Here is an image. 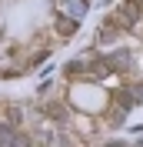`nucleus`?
Instances as JSON below:
<instances>
[{
	"mask_svg": "<svg viewBox=\"0 0 143 147\" xmlns=\"http://www.w3.org/2000/svg\"><path fill=\"white\" fill-rule=\"evenodd\" d=\"M110 147H123V144H110Z\"/></svg>",
	"mask_w": 143,
	"mask_h": 147,
	"instance_id": "obj_1",
	"label": "nucleus"
}]
</instances>
